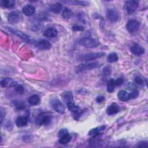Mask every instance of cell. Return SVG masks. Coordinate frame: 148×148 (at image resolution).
<instances>
[{"mask_svg":"<svg viewBox=\"0 0 148 148\" xmlns=\"http://www.w3.org/2000/svg\"><path fill=\"white\" fill-rule=\"evenodd\" d=\"M105 53L103 52L98 53H89L81 54L78 57V60L81 61H88L98 59L103 57Z\"/></svg>","mask_w":148,"mask_h":148,"instance_id":"1","label":"cell"},{"mask_svg":"<svg viewBox=\"0 0 148 148\" xmlns=\"http://www.w3.org/2000/svg\"><path fill=\"white\" fill-rule=\"evenodd\" d=\"M58 137L59 138L58 142L61 145H66L72 139L71 135L66 128H62L60 130L58 133Z\"/></svg>","mask_w":148,"mask_h":148,"instance_id":"2","label":"cell"},{"mask_svg":"<svg viewBox=\"0 0 148 148\" xmlns=\"http://www.w3.org/2000/svg\"><path fill=\"white\" fill-rule=\"evenodd\" d=\"M79 43L85 47L92 49L98 47L99 42L95 39L92 38H83L79 40Z\"/></svg>","mask_w":148,"mask_h":148,"instance_id":"3","label":"cell"},{"mask_svg":"<svg viewBox=\"0 0 148 148\" xmlns=\"http://www.w3.org/2000/svg\"><path fill=\"white\" fill-rule=\"evenodd\" d=\"M50 102L53 109L57 112L61 114H63L65 112V108L64 104L57 98H52Z\"/></svg>","mask_w":148,"mask_h":148,"instance_id":"4","label":"cell"},{"mask_svg":"<svg viewBox=\"0 0 148 148\" xmlns=\"http://www.w3.org/2000/svg\"><path fill=\"white\" fill-rule=\"evenodd\" d=\"M51 121V116L45 113H42L37 116L35 119V123L38 125H48Z\"/></svg>","mask_w":148,"mask_h":148,"instance_id":"5","label":"cell"},{"mask_svg":"<svg viewBox=\"0 0 148 148\" xmlns=\"http://www.w3.org/2000/svg\"><path fill=\"white\" fill-rule=\"evenodd\" d=\"M99 64L98 62H90V63H85L82 64L77 66L76 68V72L77 73H80L84 71L91 70L98 68L99 66Z\"/></svg>","mask_w":148,"mask_h":148,"instance_id":"6","label":"cell"},{"mask_svg":"<svg viewBox=\"0 0 148 148\" xmlns=\"http://www.w3.org/2000/svg\"><path fill=\"white\" fill-rule=\"evenodd\" d=\"M139 6V2L135 0L127 1L125 3V9L128 14L134 13Z\"/></svg>","mask_w":148,"mask_h":148,"instance_id":"7","label":"cell"},{"mask_svg":"<svg viewBox=\"0 0 148 148\" xmlns=\"http://www.w3.org/2000/svg\"><path fill=\"white\" fill-rule=\"evenodd\" d=\"M6 28L9 32H10L12 34H13V35L19 37L22 40H24V41L27 42L30 41V38H29V36L27 35L26 34L24 33L23 32H22V31H20L18 29L13 28L12 27H6Z\"/></svg>","mask_w":148,"mask_h":148,"instance_id":"8","label":"cell"},{"mask_svg":"<svg viewBox=\"0 0 148 148\" xmlns=\"http://www.w3.org/2000/svg\"><path fill=\"white\" fill-rule=\"evenodd\" d=\"M140 27V23L136 20H130L126 25V29L130 33L136 32Z\"/></svg>","mask_w":148,"mask_h":148,"instance_id":"9","label":"cell"},{"mask_svg":"<svg viewBox=\"0 0 148 148\" xmlns=\"http://www.w3.org/2000/svg\"><path fill=\"white\" fill-rule=\"evenodd\" d=\"M106 15L108 18L112 22H116L120 18V14L119 12L113 8L108 9Z\"/></svg>","mask_w":148,"mask_h":148,"instance_id":"10","label":"cell"},{"mask_svg":"<svg viewBox=\"0 0 148 148\" xmlns=\"http://www.w3.org/2000/svg\"><path fill=\"white\" fill-rule=\"evenodd\" d=\"M130 51L134 55L140 56L145 53V49L138 43H134L130 47Z\"/></svg>","mask_w":148,"mask_h":148,"instance_id":"11","label":"cell"},{"mask_svg":"<svg viewBox=\"0 0 148 148\" xmlns=\"http://www.w3.org/2000/svg\"><path fill=\"white\" fill-rule=\"evenodd\" d=\"M20 19V14L17 11H12L8 16V21L10 24H16L19 22Z\"/></svg>","mask_w":148,"mask_h":148,"instance_id":"12","label":"cell"},{"mask_svg":"<svg viewBox=\"0 0 148 148\" xmlns=\"http://www.w3.org/2000/svg\"><path fill=\"white\" fill-rule=\"evenodd\" d=\"M17 85V82L12 78L6 77L1 81V86L2 87H16Z\"/></svg>","mask_w":148,"mask_h":148,"instance_id":"13","label":"cell"},{"mask_svg":"<svg viewBox=\"0 0 148 148\" xmlns=\"http://www.w3.org/2000/svg\"><path fill=\"white\" fill-rule=\"evenodd\" d=\"M36 46L41 50H49L51 47V43L46 39H40L36 42Z\"/></svg>","mask_w":148,"mask_h":148,"instance_id":"14","label":"cell"},{"mask_svg":"<svg viewBox=\"0 0 148 148\" xmlns=\"http://www.w3.org/2000/svg\"><path fill=\"white\" fill-rule=\"evenodd\" d=\"M106 111L108 115H114L117 114L120 111V107L117 103H112L108 106Z\"/></svg>","mask_w":148,"mask_h":148,"instance_id":"15","label":"cell"},{"mask_svg":"<svg viewBox=\"0 0 148 148\" xmlns=\"http://www.w3.org/2000/svg\"><path fill=\"white\" fill-rule=\"evenodd\" d=\"M43 35L49 38H53L57 36L58 31L57 30L53 27H49L46 28L44 32Z\"/></svg>","mask_w":148,"mask_h":148,"instance_id":"16","label":"cell"},{"mask_svg":"<svg viewBox=\"0 0 148 148\" xmlns=\"http://www.w3.org/2000/svg\"><path fill=\"white\" fill-rule=\"evenodd\" d=\"M22 12L24 15L27 16H30L35 13V8L33 5H27L23 8Z\"/></svg>","mask_w":148,"mask_h":148,"instance_id":"17","label":"cell"},{"mask_svg":"<svg viewBox=\"0 0 148 148\" xmlns=\"http://www.w3.org/2000/svg\"><path fill=\"white\" fill-rule=\"evenodd\" d=\"M62 9V5L61 3L57 2L55 3H53L49 6V9L50 12H53L54 13H58L61 12Z\"/></svg>","mask_w":148,"mask_h":148,"instance_id":"18","label":"cell"},{"mask_svg":"<svg viewBox=\"0 0 148 148\" xmlns=\"http://www.w3.org/2000/svg\"><path fill=\"white\" fill-rule=\"evenodd\" d=\"M28 118L25 116H18L16 120V124L18 127L25 126L28 123Z\"/></svg>","mask_w":148,"mask_h":148,"instance_id":"19","label":"cell"},{"mask_svg":"<svg viewBox=\"0 0 148 148\" xmlns=\"http://www.w3.org/2000/svg\"><path fill=\"white\" fill-rule=\"evenodd\" d=\"M1 6L4 8L11 9L14 7L16 2L13 0H2L0 2Z\"/></svg>","mask_w":148,"mask_h":148,"instance_id":"20","label":"cell"},{"mask_svg":"<svg viewBox=\"0 0 148 148\" xmlns=\"http://www.w3.org/2000/svg\"><path fill=\"white\" fill-rule=\"evenodd\" d=\"M117 97L118 99L121 101H127L129 99H130L129 93H128L125 90H120L119 91L117 94Z\"/></svg>","mask_w":148,"mask_h":148,"instance_id":"21","label":"cell"},{"mask_svg":"<svg viewBox=\"0 0 148 148\" xmlns=\"http://www.w3.org/2000/svg\"><path fill=\"white\" fill-rule=\"evenodd\" d=\"M106 127L105 125H102V126H99L98 127H95L94 128L91 129L88 133V135L89 136H95L97 135H98L99 134L100 132H101L102 131H103L105 129Z\"/></svg>","mask_w":148,"mask_h":148,"instance_id":"22","label":"cell"},{"mask_svg":"<svg viewBox=\"0 0 148 148\" xmlns=\"http://www.w3.org/2000/svg\"><path fill=\"white\" fill-rule=\"evenodd\" d=\"M64 3H67L68 5H79V6H87L88 5V2L84 1H61Z\"/></svg>","mask_w":148,"mask_h":148,"instance_id":"23","label":"cell"},{"mask_svg":"<svg viewBox=\"0 0 148 148\" xmlns=\"http://www.w3.org/2000/svg\"><path fill=\"white\" fill-rule=\"evenodd\" d=\"M62 98L63 101L65 102V103H68L69 102L74 101L73 95L71 92L70 91H65L62 93Z\"/></svg>","mask_w":148,"mask_h":148,"instance_id":"24","label":"cell"},{"mask_svg":"<svg viewBox=\"0 0 148 148\" xmlns=\"http://www.w3.org/2000/svg\"><path fill=\"white\" fill-rule=\"evenodd\" d=\"M28 101V103L31 105L34 106V105H38L39 103L40 98H39V97L38 95L34 94V95H31L29 97Z\"/></svg>","mask_w":148,"mask_h":148,"instance_id":"25","label":"cell"},{"mask_svg":"<svg viewBox=\"0 0 148 148\" xmlns=\"http://www.w3.org/2000/svg\"><path fill=\"white\" fill-rule=\"evenodd\" d=\"M114 87H115V83H114V80L113 79H109L106 84V89L107 91L109 93L112 92L114 90Z\"/></svg>","mask_w":148,"mask_h":148,"instance_id":"26","label":"cell"},{"mask_svg":"<svg viewBox=\"0 0 148 148\" xmlns=\"http://www.w3.org/2000/svg\"><path fill=\"white\" fill-rule=\"evenodd\" d=\"M72 14H73L72 11L68 8H65L62 10V16L65 19L70 18L72 16Z\"/></svg>","mask_w":148,"mask_h":148,"instance_id":"27","label":"cell"},{"mask_svg":"<svg viewBox=\"0 0 148 148\" xmlns=\"http://www.w3.org/2000/svg\"><path fill=\"white\" fill-rule=\"evenodd\" d=\"M119 60V57L117 53L114 52L110 53L108 56V61L110 63H113L117 62Z\"/></svg>","mask_w":148,"mask_h":148,"instance_id":"28","label":"cell"},{"mask_svg":"<svg viewBox=\"0 0 148 148\" xmlns=\"http://www.w3.org/2000/svg\"><path fill=\"white\" fill-rule=\"evenodd\" d=\"M12 103H13V105L14 106V107L17 109L21 110V109H23L25 108V104L23 101L14 100V101H12Z\"/></svg>","mask_w":148,"mask_h":148,"instance_id":"29","label":"cell"},{"mask_svg":"<svg viewBox=\"0 0 148 148\" xmlns=\"http://www.w3.org/2000/svg\"><path fill=\"white\" fill-rule=\"evenodd\" d=\"M130 99H135L136 98H137L139 95V91L136 90V89H134L130 94Z\"/></svg>","mask_w":148,"mask_h":148,"instance_id":"30","label":"cell"},{"mask_svg":"<svg viewBox=\"0 0 148 148\" xmlns=\"http://www.w3.org/2000/svg\"><path fill=\"white\" fill-rule=\"evenodd\" d=\"M15 90L17 92H18L20 94H23L24 92V87L21 85H20V84H17L15 87Z\"/></svg>","mask_w":148,"mask_h":148,"instance_id":"31","label":"cell"},{"mask_svg":"<svg viewBox=\"0 0 148 148\" xmlns=\"http://www.w3.org/2000/svg\"><path fill=\"white\" fill-rule=\"evenodd\" d=\"M134 82L135 83L139 84V85H143L144 83L142 77H140L139 76H136L134 78Z\"/></svg>","mask_w":148,"mask_h":148,"instance_id":"32","label":"cell"},{"mask_svg":"<svg viewBox=\"0 0 148 148\" xmlns=\"http://www.w3.org/2000/svg\"><path fill=\"white\" fill-rule=\"evenodd\" d=\"M124 83V79L121 77H118L117 79H116L114 80V83H115V86H119L121 85L123 83Z\"/></svg>","mask_w":148,"mask_h":148,"instance_id":"33","label":"cell"},{"mask_svg":"<svg viewBox=\"0 0 148 148\" xmlns=\"http://www.w3.org/2000/svg\"><path fill=\"white\" fill-rule=\"evenodd\" d=\"M1 110L0 111L1 112V124H2V121H3L5 117L6 113H5V109L2 107L1 108V110Z\"/></svg>","mask_w":148,"mask_h":148,"instance_id":"34","label":"cell"},{"mask_svg":"<svg viewBox=\"0 0 148 148\" xmlns=\"http://www.w3.org/2000/svg\"><path fill=\"white\" fill-rule=\"evenodd\" d=\"M103 72L104 75H109L112 72V69L109 66H105L103 68Z\"/></svg>","mask_w":148,"mask_h":148,"instance_id":"35","label":"cell"},{"mask_svg":"<svg viewBox=\"0 0 148 148\" xmlns=\"http://www.w3.org/2000/svg\"><path fill=\"white\" fill-rule=\"evenodd\" d=\"M72 29L74 31H82L84 30V27L81 25H74L72 27Z\"/></svg>","mask_w":148,"mask_h":148,"instance_id":"36","label":"cell"},{"mask_svg":"<svg viewBox=\"0 0 148 148\" xmlns=\"http://www.w3.org/2000/svg\"><path fill=\"white\" fill-rule=\"evenodd\" d=\"M105 100V97L103 96H102V95H99V96L97 97V98H96V102L97 103H102Z\"/></svg>","mask_w":148,"mask_h":148,"instance_id":"37","label":"cell"},{"mask_svg":"<svg viewBox=\"0 0 148 148\" xmlns=\"http://www.w3.org/2000/svg\"><path fill=\"white\" fill-rule=\"evenodd\" d=\"M137 146L138 147H147V142H145V141L140 142L138 143Z\"/></svg>","mask_w":148,"mask_h":148,"instance_id":"38","label":"cell"}]
</instances>
